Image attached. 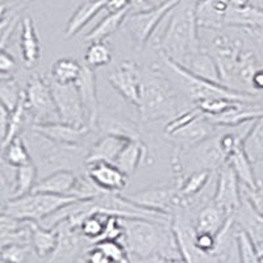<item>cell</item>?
Returning <instances> with one entry per match:
<instances>
[{
	"label": "cell",
	"instance_id": "cell-1",
	"mask_svg": "<svg viewBox=\"0 0 263 263\" xmlns=\"http://www.w3.org/2000/svg\"><path fill=\"white\" fill-rule=\"evenodd\" d=\"M154 36L159 55L185 67L203 51L196 2L180 0L163 20L161 32Z\"/></svg>",
	"mask_w": 263,
	"mask_h": 263
},
{
	"label": "cell",
	"instance_id": "cell-2",
	"mask_svg": "<svg viewBox=\"0 0 263 263\" xmlns=\"http://www.w3.org/2000/svg\"><path fill=\"white\" fill-rule=\"evenodd\" d=\"M121 218L124 227L123 243L129 257H150L161 254L166 258L182 257L171 225L146 218Z\"/></svg>",
	"mask_w": 263,
	"mask_h": 263
},
{
	"label": "cell",
	"instance_id": "cell-3",
	"mask_svg": "<svg viewBox=\"0 0 263 263\" xmlns=\"http://www.w3.org/2000/svg\"><path fill=\"white\" fill-rule=\"evenodd\" d=\"M137 108L141 119L146 123L170 121L180 114L179 95L163 72L156 69L144 70V84Z\"/></svg>",
	"mask_w": 263,
	"mask_h": 263
},
{
	"label": "cell",
	"instance_id": "cell-4",
	"mask_svg": "<svg viewBox=\"0 0 263 263\" xmlns=\"http://www.w3.org/2000/svg\"><path fill=\"white\" fill-rule=\"evenodd\" d=\"M21 136L24 137L39 175L42 178L55 171L71 170V166L78 163L83 153V149L79 146L57 144L32 129L30 132H24Z\"/></svg>",
	"mask_w": 263,
	"mask_h": 263
},
{
	"label": "cell",
	"instance_id": "cell-5",
	"mask_svg": "<svg viewBox=\"0 0 263 263\" xmlns=\"http://www.w3.org/2000/svg\"><path fill=\"white\" fill-rule=\"evenodd\" d=\"M220 135H213L187 149H177L173 158V168L177 174V183L195 171L215 173L227 163V154L222 150Z\"/></svg>",
	"mask_w": 263,
	"mask_h": 263
},
{
	"label": "cell",
	"instance_id": "cell-6",
	"mask_svg": "<svg viewBox=\"0 0 263 263\" xmlns=\"http://www.w3.org/2000/svg\"><path fill=\"white\" fill-rule=\"evenodd\" d=\"M78 200L69 195H51L44 192H29L23 196L8 199L3 204L2 215L11 216L23 221L41 222L63 206Z\"/></svg>",
	"mask_w": 263,
	"mask_h": 263
},
{
	"label": "cell",
	"instance_id": "cell-7",
	"mask_svg": "<svg viewBox=\"0 0 263 263\" xmlns=\"http://www.w3.org/2000/svg\"><path fill=\"white\" fill-rule=\"evenodd\" d=\"M180 0H163L157 6L145 11L132 12L126 16L123 27L130 36L136 48L142 46L157 33L166 16L173 11Z\"/></svg>",
	"mask_w": 263,
	"mask_h": 263
},
{
	"label": "cell",
	"instance_id": "cell-8",
	"mask_svg": "<svg viewBox=\"0 0 263 263\" xmlns=\"http://www.w3.org/2000/svg\"><path fill=\"white\" fill-rule=\"evenodd\" d=\"M25 93V105L27 112L32 117L33 124H46L61 121L50 81L40 74L32 75L27 83Z\"/></svg>",
	"mask_w": 263,
	"mask_h": 263
},
{
	"label": "cell",
	"instance_id": "cell-9",
	"mask_svg": "<svg viewBox=\"0 0 263 263\" xmlns=\"http://www.w3.org/2000/svg\"><path fill=\"white\" fill-rule=\"evenodd\" d=\"M242 51V41L237 37H232L228 33L218 32L211 41V51L217 65L220 79L224 86L233 88L234 71H236L237 60Z\"/></svg>",
	"mask_w": 263,
	"mask_h": 263
},
{
	"label": "cell",
	"instance_id": "cell-10",
	"mask_svg": "<svg viewBox=\"0 0 263 263\" xmlns=\"http://www.w3.org/2000/svg\"><path fill=\"white\" fill-rule=\"evenodd\" d=\"M123 196L141 208L168 216H173V211L178 210L180 205V196L177 185L175 187H166V185L150 187V189L141 190V191L123 195Z\"/></svg>",
	"mask_w": 263,
	"mask_h": 263
},
{
	"label": "cell",
	"instance_id": "cell-11",
	"mask_svg": "<svg viewBox=\"0 0 263 263\" xmlns=\"http://www.w3.org/2000/svg\"><path fill=\"white\" fill-rule=\"evenodd\" d=\"M54 102L62 123L77 126L87 125V115L75 84H58L50 79Z\"/></svg>",
	"mask_w": 263,
	"mask_h": 263
},
{
	"label": "cell",
	"instance_id": "cell-12",
	"mask_svg": "<svg viewBox=\"0 0 263 263\" xmlns=\"http://www.w3.org/2000/svg\"><path fill=\"white\" fill-rule=\"evenodd\" d=\"M108 81L126 102L136 107L140 104L144 84V70L135 61H123L119 67L109 74Z\"/></svg>",
	"mask_w": 263,
	"mask_h": 263
},
{
	"label": "cell",
	"instance_id": "cell-13",
	"mask_svg": "<svg viewBox=\"0 0 263 263\" xmlns=\"http://www.w3.org/2000/svg\"><path fill=\"white\" fill-rule=\"evenodd\" d=\"M241 182L229 164L225 163L217 171V182L212 201L229 215H234L242 203Z\"/></svg>",
	"mask_w": 263,
	"mask_h": 263
},
{
	"label": "cell",
	"instance_id": "cell-14",
	"mask_svg": "<svg viewBox=\"0 0 263 263\" xmlns=\"http://www.w3.org/2000/svg\"><path fill=\"white\" fill-rule=\"evenodd\" d=\"M215 128L216 126L211 123L210 119L204 114H200L177 130L164 136L168 141L177 145V149H187L215 135Z\"/></svg>",
	"mask_w": 263,
	"mask_h": 263
},
{
	"label": "cell",
	"instance_id": "cell-15",
	"mask_svg": "<svg viewBox=\"0 0 263 263\" xmlns=\"http://www.w3.org/2000/svg\"><path fill=\"white\" fill-rule=\"evenodd\" d=\"M86 177L103 191L120 192L128 185V175L115 163L109 162H93L86 164Z\"/></svg>",
	"mask_w": 263,
	"mask_h": 263
},
{
	"label": "cell",
	"instance_id": "cell-16",
	"mask_svg": "<svg viewBox=\"0 0 263 263\" xmlns=\"http://www.w3.org/2000/svg\"><path fill=\"white\" fill-rule=\"evenodd\" d=\"M32 130L37 132L44 137L62 145H72V146H79L81 141L90 135L92 129L88 125L77 126L72 124L62 123H46V124H32L29 126Z\"/></svg>",
	"mask_w": 263,
	"mask_h": 263
},
{
	"label": "cell",
	"instance_id": "cell-17",
	"mask_svg": "<svg viewBox=\"0 0 263 263\" xmlns=\"http://www.w3.org/2000/svg\"><path fill=\"white\" fill-rule=\"evenodd\" d=\"M75 86L78 88L82 103L86 109L87 125L93 129L98 125L99 116H100L95 70L90 69L87 65L82 66L81 75H79L78 81L75 82Z\"/></svg>",
	"mask_w": 263,
	"mask_h": 263
},
{
	"label": "cell",
	"instance_id": "cell-18",
	"mask_svg": "<svg viewBox=\"0 0 263 263\" xmlns=\"http://www.w3.org/2000/svg\"><path fill=\"white\" fill-rule=\"evenodd\" d=\"M233 216L236 227L250 237L258 253L263 255V215L242 196V203Z\"/></svg>",
	"mask_w": 263,
	"mask_h": 263
},
{
	"label": "cell",
	"instance_id": "cell-19",
	"mask_svg": "<svg viewBox=\"0 0 263 263\" xmlns=\"http://www.w3.org/2000/svg\"><path fill=\"white\" fill-rule=\"evenodd\" d=\"M129 141H130L129 138L116 135V133H105L87 152L86 164L93 163V162L115 163L116 159L119 158L120 153L123 152Z\"/></svg>",
	"mask_w": 263,
	"mask_h": 263
},
{
	"label": "cell",
	"instance_id": "cell-20",
	"mask_svg": "<svg viewBox=\"0 0 263 263\" xmlns=\"http://www.w3.org/2000/svg\"><path fill=\"white\" fill-rule=\"evenodd\" d=\"M263 116V108L255 103H238L218 116H206L215 126H236L253 123Z\"/></svg>",
	"mask_w": 263,
	"mask_h": 263
},
{
	"label": "cell",
	"instance_id": "cell-21",
	"mask_svg": "<svg viewBox=\"0 0 263 263\" xmlns=\"http://www.w3.org/2000/svg\"><path fill=\"white\" fill-rule=\"evenodd\" d=\"M20 50L23 63L27 69H33L41 57V45L34 21L30 16H24L20 24Z\"/></svg>",
	"mask_w": 263,
	"mask_h": 263
},
{
	"label": "cell",
	"instance_id": "cell-22",
	"mask_svg": "<svg viewBox=\"0 0 263 263\" xmlns=\"http://www.w3.org/2000/svg\"><path fill=\"white\" fill-rule=\"evenodd\" d=\"M232 216L233 215L227 213L213 201H210L197 213L194 229L196 233H211L217 237Z\"/></svg>",
	"mask_w": 263,
	"mask_h": 263
},
{
	"label": "cell",
	"instance_id": "cell-23",
	"mask_svg": "<svg viewBox=\"0 0 263 263\" xmlns=\"http://www.w3.org/2000/svg\"><path fill=\"white\" fill-rule=\"evenodd\" d=\"M79 177L71 170H61L42 178L36 183L32 192H44L51 195H69L72 196Z\"/></svg>",
	"mask_w": 263,
	"mask_h": 263
},
{
	"label": "cell",
	"instance_id": "cell-24",
	"mask_svg": "<svg viewBox=\"0 0 263 263\" xmlns=\"http://www.w3.org/2000/svg\"><path fill=\"white\" fill-rule=\"evenodd\" d=\"M239 28L245 32L263 27V8L260 7H229L224 18V28Z\"/></svg>",
	"mask_w": 263,
	"mask_h": 263
},
{
	"label": "cell",
	"instance_id": "cell-25",
	"mask_svg": "<svg viewBox=\"0 0 263 263\" xmlns=\"http://www.w3.org/2000/svg\"><path fill=\"white\" fill-rule=\"evenodd\" d=\"M227 163L236 173L237 178H238L243 187L250 190L258 189L260 180H258L257 177H255L254 168H253L254 163L250 161V158L246 154L242 142L228 156Z\"/></svg>",
	"mask_w": 263,
	"mask_h": 263
},
{
	"label": "cell",
	"instance_id": "cell-26",
	"mask_svg": "<svg viewBox=\"0 0 263 263\" xmlns=\"http://www.w3.org/2000/svg\"><path fill=\"white\" fill-rule=\"evenodd\" d=\"M30 230H32V238L30 245L40 258L50 257L55 253L60 243V233L57 228H45L40 222L30 221Z\"/></svg>",
	"mask_w": 263,
	"mask_h": 263
},
{
	"label": "cell",
	"instance_id": "cell-27",
	"mask_svg": "<svg viewBox=\"0 0 263 263\" xmlns=\"http://www.w3.org/2000/svg\"><path fill=\"white\" fill-rule=\"evenodd\" d=\"M147 146L141 138L130 140L124 147L123 152L120 153L119 158L116 159L115 164L121 168L128 177H133L136 171L138 170L141 163H144L147 159Z\"/></svg>",
	"mask_w": 263,
	"mask_h": 263
},
{
	"label": "cell",
	"instance_id": "cell-28",
	"mask_svg": "<svg viewBox=\"0 0 263 263\" xmlns=\"http://www.w3.org/2000/svg\"><path fill=\"white\" fill-rule=\"evenodd\" d=\"M105 6H107V0H88L82 3L75 9L66 25V37L70 39L77 36L102 9H105Z\"/></svg>",
	"mask_w": 263,
	"mask_h": 263
},
{
	"label": "cell",
	"instance_id": "cell-29",
	"mask_svg": "<svg viewBox=\"0 0 263 263\" xmlns=\"http://www.w3.org/2000/svg\"><path fill=\"white\" fill-rule=\"evenodd\" d=\"M212 173L211 171H195L177 183L180 196L179 208H189L195 197L200 194L208 184Z\"/></svg>",
	"mask_w": 263,
	"mask_h": 263
},
{
	"label": "cell",
	"instance_id": "cell-30",
	"mask_svg": "<svg viewBox=\"0 0 263 263\" xmlns=\"http://www.w3.org/2000/svg\"><path fill=\"white\" fill-rule=\"evenodd\" d=\"M130 11L132 9L128 8L124 9V11H120V12L108 13L93 29L87 33L84 40L88 42L105 41L108 37H111L114 33H116L120 28L123 27L126 16L130 13Z\"/></svg>",
	"mask_w": 263,
	"mask_h": 263
},
{
	"label": "cell",
	"instance_id": "cell-31",
	"mask_svg": "<svg viewBox=\"0 0 263 263\" xmlns=\"http://www.w3.org/2000/svg\"><path fill=\"white\" fill-rule=\"evenodd\" d=\"M243 149L254 164H263V116L251 123L242 140Z\"/></svg>",
	"mask_w": 263,
	"mask_h": 263
},
{
	"label": "cell",
	"instance_id": "cell-32",
	"mask_svg": "<svg viewBox=\"0 0 263 263\" xmlns=\"http://www.w3.org/2000/svg\"><path fill=\"white\" fill-rule=\"evenodd\" d=\"M82 66L74 58H60L51 65V81L58 84H75L81 75Z\"/></svg>",
	"mask_w": 263,
	"mask_h": 263
},
{
	"label": "cell",
	"instance_id": "cell-33",
	"mask_svg": "<svg viewBox=\"0 0 263 263\" xmlns=\"http://www.w3.org/2000/svg\"><path fill=\"white\" fill-rule=\"evenodd\" d=\"M37 177H39V171H37L34 162H30V163L25 164V166L16 168L13 190L11 191L9 199L23 196V195L32 192L37 183Z\"/></svg>",
	"mask_w": 263,
	"mask_h": 263
},
{
	"label": "cell",
	"instance_id": "cell-34",
	"mask_svg": "<svg viewBox=\"0 0 263 263\" xmlns=\"http://www.w3.org/2000/svg\"><path fill=\"white\" fill-rule=\"evenodd\" d=\"M2 153H3L4 161L9 166H12L15 168L21 167V166H25V164L33 162L30 150L23 136L16 137L6 149L2 150Z\"/></svg>",
	"mask_w": 263,
	"mask_h": 263
},
{
	"label": "cell",
	"instance_id": "cell-35",
	"mask_svg": "<svg viewBox=\"0 0 263 263\" xmlns=\"http://www.w3.org/2000/svg\"><path fill=\"white\" fill-rule=\"evenodd\" d=\"M108 216L109 215L90 210V213L86 217H83V220L79 224L78 230L86 239L92 241L93 243L98 242L99 239L102 238L103 233H104Z\"/></svg>",
	"mask_w": 263,
	"mask_h": 263
},
{
	"label": "cell",
	"instance_id": "cell-36",
	"mask_svg": "<svg viewBox=\"0 0 263 263\" xmlns=\"http://www.w3.org/2000/svg\"><path fill=\"white\" fill-rule=\"evenodd\" d=\"M28 115L27 112V105H25V93H23L20 102H18L17 107L11 111V116H9V125L7 136L4 140H2V150L6 149L16 137L21 136L23 132V125H24L25 116Z\"/></svg>",
	"mask_w": 263,
	"mask_h": 263
},
{
	"label": "cell",
	"instance_id": "cell-37",
	"mask_svg": "<svg viewBox=\"0 0 263 263\" xmlns=\"http://www.w3.org/2000/svg\"><path fill=\"white\" fill-rule=\"evenodd\" d=\"M111 48L104 41L91 42L90 46L87 48L86 53H84V65H87L92 70L108 65V63L111 62Z\"/></svg>",
	"mask_w": 263,
	"mask_h": 263
},
{
	"label": "cell",
	"instance_id": "cell-38",
	"mask_svg": "<svg viewBox=\"0 0 263 263\" xmlns=\"http://www.w3.org/2000/svg\"><path fill=\"white\" fill-rule=\"evenodd\" d=\"M234 237H236V245L237 250H238L239 263H262L260 254L258 253L254 242L251 241L250 237L242 229L237 228Z\"/></svg>",
	"mask_w": 263,
	"mask_h": 263
},
{
	"label": "cell",
	"instance_id": "cell-39",
	"mask_svg": "<svg viewBox=\"0 0 263 263\" xmlns=\"http://www.w3.org/2000/svg\"><path fill=\"white\" fill-rule=\"evenodd\" d=\"M24 91L20 90L18 84L16 83L12 77L9 78H2L0 81V98H2V104L6 105L9 111H13L17 107L21 96Z\"/></svg>",
	"mask_w": 263,
	"mask_h": 263
},
{
	"label": "cell",
	"instance_id": "cell-40",
	"mask_svg": "<svg viewBox=\"0 0 263 263\" xmlns=\"http://www.w3.org/2000/svg\"><path fill=\"white\" fill-rule=\"evenodd\" d=\"M93 245L107 255L112 263H129V253L125 245L117 239H102Z\"/></svg>",
	"mask_w": 263,
	"mask_h": 263
},
{
	"label": "cell",
	"instance_id": "cell-41",
	"mask_svg": "<svg viewBox=\"0 0 263 263\" xmlns=\"http://www.w3.org/2000/svg\"><path fill=\"white\" fill-rule=\"evenodd\" d=\"M238 103L243 102H234V100H229V99H205V100L195 103V105L205 116H218V115L224 114L228 109L238 104Z\"/></svg>",
	"mask_w": 263,
	"mask_h": 263
},
{
	"label": "cell",
	"instance_id": "cell-42",
	"mask_svg": "<svg viewBox=\"0 0 263 263\" xmlns=\"http://www.w3.org/2000/svg\"><path fill=\"white\" fill-rule=\"evenodd\" d=\"M28 250V245L2 246V263H24Z\"/></svg>",
	"mask_w": 263,
	"mask_h": 263
},
{
	"label": "cell",
	"instance_id": "cell-43",
	"mask_svg": "<svg viewBox=\"0 0 263 263\" xmlns=\"http://www.w3.org/2000/svg\"><path fill=\"white\" fill-rule=\"evenodd\" d=\"M242 190V196L245 197L246 200L251 204V205L254 206L255 210L263 215V182L260 180L259 185H258V189L255 190H250L246 189V187H241Z\"/></svg>",
	"mask_w": 263,
	"mask_h": 263
},
{
	"label": "cell",
	"instance_id": "cell-44",
	"mask_svg": "<svg viewBox=\"0 0 263 263\" xmlns=\"http://www.w3.org/2000/svg\"><path fill=\"white\" fill-rule=\"evenodd\" d=\"M15 70L16 60L13 58V55L11 53H8L6 49H2V53H0V74H2V78L12 77Z\"/></svg>",
	"mask_w": 263,
	"mask_h": 263
},
{
	"label": "cell",
	"instance_id": "cell-45",
	"mask_svg": "<svg viewBox=\"0 0 263 263\" xmlns=\"http://www.w3.org/2000/svg\"><path fill=\"white\" fill-rule=\"evenodd\" d=\"M86 263H112L111 259L103 253L99 248L93 245L91 250L87 251Z\"/></svg>",
	"mask_w": 263,
	"mask_h": 263
},
{
	"label": "cell",
	"instance_id": "cell-46",
	"mask_svg": "<svg viewBox=\"0 0 263 263\" xmlns=\"http://www.w3.org/2000/svg\"><path fill=\"white\" fill-rule=\"evenodd\" d=\"M9 116H11V111L6 105H0V135H2V140L7 136L9 125Z\"/></svg>",
	"mask_w": 263,
	"mask_h": 263
},
{
	"label": "cell",
	"instance_id": "cell-47",
	"mask_svg": "<svg viewBox=\"0 0 263 263\" xmlns=\"http://www.w3.org/2000/svg\"><path fill=\"white\" fill-rule=\"evenodd\" d=\"M128 8H130L129 0H107V6H105L108 13L120 12V11H124V9Z\"/></svg>",
	"mask_w": 263,
	"mask_h": 263
},
{
	"label": "cell",
	"instance_id": "cell-48",
	"mask_svg": "<svg viewBox=\"0 0 263 263\" xmlns=\"http://www.w3.org/2000/svg\"><path fill=\"white\" fill-rule=\"evenodd\" d=\"M164 257L161 254L150 255V257H129V263H163Z\"/></svg>",
	"mask_w": 263,
	"mask_h": 263
},
{
	"label": "cell",
	"instance_id": "cell-49",
	"mask_svg": "<svg viewBox=\"0 0 263 263\" xmlns=\"http://www.w3.org/2000/svg\"><path fill=\"white\" fill-rule=\"evenodd\" d=\"M230 6L243 8V7H260L263 8V0H230Z\"/></svg>",
	"mask_w": 263,
	"mask_h": 263
},
{
	"label": "cell",
	"instance_id": "cell-50",
	"mask_svg": "<svg viewBox=\"0 0 263 263\" xmlns=\"http://www.w3.org/2000/svg\"><path fill=\"white\" fill-rule=\"evenodd\" d=\"M251 84H253V90H254V92L263 91V67H259V69L255 71L254 77H253V81H251Z\"/></svg>",
	"mask_w": 263,
	"mask_h": 263
},
{
	"label": "cell",
	"instance_id": "cell-51",
	"mask_svg": "<svg viewBox=\"0 0 263 263\" xmlns=\"http://www.w3.org/2000/svg\"><path fill=\"white\" fill-rule=\"evenodd\" d=\"M129 4H130L132 12L145 11V9H149L150 7H153L149 3V0H129Z\"/></svg>",
	"mask_w": 263,
	"mask_h": 263
},
{
	"label": "cell",
	"instance_id": "cell-52",
	"mask_svg": "<svg viewBox=\"0 0 263 263\" xmlns=\"http://www.w3.org/2000/svg\"><path fill=\"white\" fill-rule=\"evenodd\" d=\"M246 33H249V34H250V36L257 37V39L259 40V41L262 42V44H263V27H262V28H259V29L249 30V32H246Z\"/></svg>",
	"mask_w": 263,
	"mask_h": 263
},
{
	"label": "cell",
	"instance_id": "cell-53",
	"mask_svg": "<svg viewBox=\"0 0 263 263\" xmlns=\"http://www.w3.org/2000/svg\"><path fill=\"white\" fill-rule=\"evenodd\" d=\"M163 263H187V260L183 257H177V258H166L164 257Z\"/></svg>",
	"mask_w": 263,
	"mask_h": 263
},
{
	"label": "cell",
	"instance_id": "cell-54",
	"mask_svg": "<svg viewBox=\"0 0 263 263\" xmlns=\"http://www.w3.org/2000/svg\"><path fill=\"white\" fill-rule=\"evenodd\" d=\"M9 2H27V3H30L32 0H0V4L9 3Z\"/></svg>",
	"mask_w": 263,
	"mask_h": 263
},
{
	"label": "cell",
	"instance_id": "cell-55",
	"mask_svg": "<svg viewBox=\"0 0 263 263\" xmlns=\"http://www.w3.org/2000/svg\"><path fill=\"white\" fill-rule=\"evenodd\" d=\"M194 2H196V3H201V2H204V0H194Z\"/></svg>",
	"mask_w": 263,
	"mask_h": 263
},
{
	"label": "cell",
	"instance_id": "cell-56",
	"mask_svg": "<svg viewBox=\"0 0 263 263\" xmlns=\"http://www.w3.org/2000/svg\"><path fill=\"white\" fill-rule=\"evenodd\" d=\"M260 260H262V263H263V255H260Z\"/></svg>",
	"mask_w": 263,
	"mask_h": 263
}]
</instances>
